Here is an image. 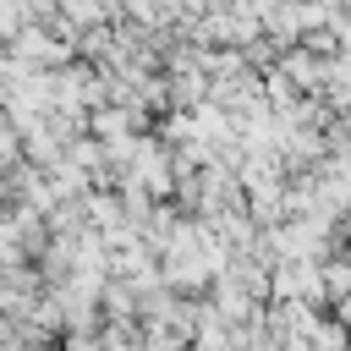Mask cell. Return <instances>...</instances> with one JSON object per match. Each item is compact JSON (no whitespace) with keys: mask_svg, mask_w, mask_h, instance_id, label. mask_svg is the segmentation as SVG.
<instances>
[{"mask_svg":"<svg viewBox=\"0 0 351 351\" xmlns=\"http://www.w3.org/2000/svg\"><path fill=\"white\" fill-rule=\"evenodd\" d=\"M274 302H280V307L329 302V296H324V263H280V269H274ZM274 302H269V307H274Z\"/></svg>","mask_w":351,"mask_h":351,"instance_id":"cell-1","label":"cell"},{"mask_svg":"<svg viewBox=\"0 0 351 351\" xmlns=\"http://www.w3.org/2000/svg\"><path fill=\"white\" fill-rule=\"evenodd\" d=\"M335 318H340V324H346V329H351V296H346V302H340V307H335Z\"/></svg>","mask_w":351,"mask_h":351,"instance_id":"cell-2","label":"cell"}]
</instances>
